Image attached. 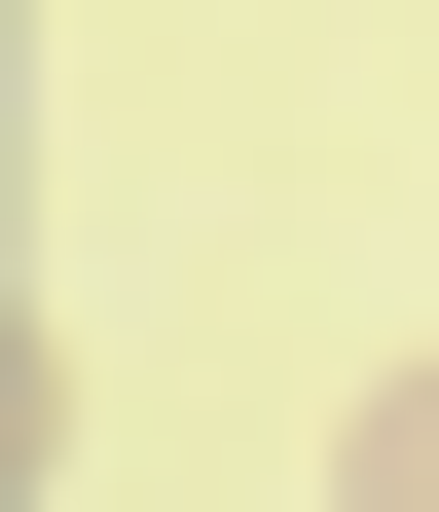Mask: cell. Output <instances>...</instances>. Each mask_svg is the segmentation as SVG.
Here are the masks:
<instances>
[{
  "label": "cell",
  "mask_w": 439,
  "mask_h": 512,
  "mask_svg": "<svg viewBox=\"0 0 439 512\" xmlns=\"http://www.w3.org/2000/svg\"><path fill=\"white\" fill-rule=\"evenodd\" d=\"M330 512H439V366H366V439H330Z\"/></svg>",
  "instance_id": "6da1fadb"
}]
</instances>
